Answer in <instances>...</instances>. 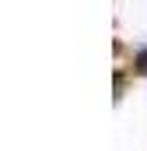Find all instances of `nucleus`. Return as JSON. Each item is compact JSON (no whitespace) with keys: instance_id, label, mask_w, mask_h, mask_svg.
Here are the masks:
<instances>
[{"instance_id":"nucleus-1","label":"nucleus","mask_w":147,"mask_h":151,"mask_svg":"<svg viewBox=\"0 0 147 151\" xmlns=\"http://www.w3.org/2000/svg\"><path fill=\"white\" fill-rule=\"evenodd\" d=\"M137 70H140V74H147V49L137 56Z\"/></svg>"}]
</instances>
